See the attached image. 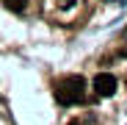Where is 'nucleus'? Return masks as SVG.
Segmentation results:
<instances>
[{
  "label": "nucleus",
  "instance_id": "f257e3e1",
  "mask_svg": "<svg viewBox=\"0 0 127 125\" xmlns=\"http://www.w3.org/2000/svg\"><path fill=\"white\" fill-rule=\"evenodd\" d=\"M86 97V81L83 75H66L55 83V100L61 106H75Z\"/></svg>",
  "mask_w": 127,
  "mask_h": 125
},
{
  "label": "nucleus",
  "instance_id": "f03ea898",
  "mask_svg": "<svg viewBox=\"0 0 127 125\" xmlns=\"http://www.w3.org/2000/svg\"><path fill=\"white\" fill-rule=\"evenodd\" d=\"M94 92L99 95V97H113L116 95V86H119V81L111 75V72H99L97 78H94Z\"/></svg>",
  "mask_w": 127,
  "mask_h": 125
},
{
  "label": "nucleus",
  "instance_id": "7ed1b4c3",
  "mask_svg": "<svg viewBox=\"0 0 127 125\" xmlns=\"http://www.w3.org/2000/svg\"><path fill=\"white\" fill-rule=\"evenodd\" d=\"M3 3H6V8H11V11H25L28 0H3Z\"/></svg>",
  "mask_w": 127,
  "mask_h": 125
},
{
  "label": "nucleus",
  "instance_id": "20e7f679",
  "mask_svg": "<svg viewBox=\"0 0 127 125\" xmlns=\"http://www.w3.org/2000/svg\"><path fill=\"white\" fill-rule=\"evenodd\" d=\"M75 6V0H61V8H72Z\"/></svg>",
  "mask_w": 127,
  "mask_h": 125
},
{
  "label": "nucleus",
  "instance_id": "39448f33",
  "mask_svg": "<svg viewBox=\"0 0 127 125\" xmlns=\"http://www.w3.org/2000/svg\"><path fill=\"white\" fill-rule=\"evenodd\" d=\"M124 86H127V78H124Z\"/></svg>",
  "mask_w": 127,
  "mask_h": 125
}]
</instances>
